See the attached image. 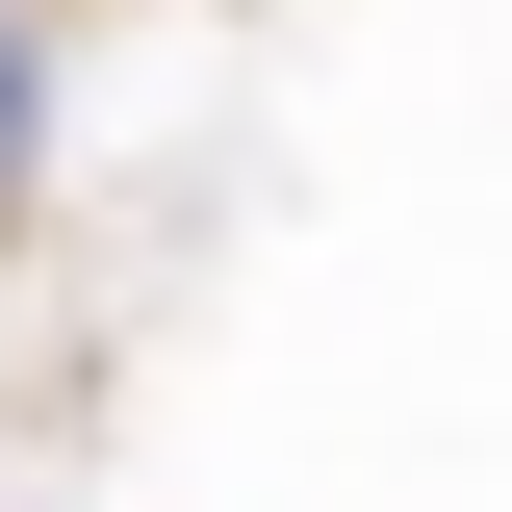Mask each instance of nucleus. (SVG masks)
Returning <instances> with one entry per match:
<instances>
[{
    "label": "nucleus",
    "instance_id": "f257e3e1",
    "mask_svg": "<svg viewBox=\"0 0 512 512\" xmlns=\"http://www.w3.org/2000/svg\"><path fill=\"white\" fill-rule=\"evenodd\" d=\"M0 180H26V52H0Z\"/></svg>",
    "mask_w": 512,
    "mask_h": 512
}]
</instances>
